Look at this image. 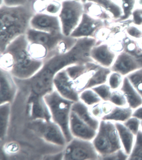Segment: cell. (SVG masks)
<instances>
[{
	"label": "cell",
	"instance_id": "6da1fadb",
	"mask_svg": "<svg viewBox=\"0 0 142 160\" xmlns=\"http://www.w3.org/2000/svg\"><path fill=\"white\" fill-rule=\"evenodd\" d=\"M98 44V40L95 38H78L76 44L70 50L48 58L35 75L21 81L30 87L32 92L44 96L54 90V78L59 72L73 64L94 62L91 58V51Z\"/></svg>",
	"mask_w": 142,
	"mask_h": 160
},
{
	"label": "cell",
	"instance_id": "7a4b0ae2",
	"mask_svg": "<svg viewBox=\"0 0 142 160\" xmlns=\"http://www.w3.org/2000/svg\"><path fill=\"white\" fill-rule=\"evenodd\" d=\"M29 42L26 35L11 42L1 54V68L10 72L13 77L26 80L35 75L44 62L35 59L28 50Z\"/></svg>",
	"mask_w": 142,
	"mask_h": 160
},
{
	"label": "cell",
	"instance_id": "3957f363",
	"mask_svg": "<svg viewBox=\"0 0 142 160\" xmlns=\"http://www.w3.org/2000/svg\"><path fill=\"white\" fill-rule=\"evenodd\" d=\"M35 13L32 2L26 5L15 7L1 5L0 54L17 37L26 35Z\"/></svg>",
	"mask_w": 142,
	"mask_h": 160
},
{
	"label": "cell",
	"instance_id": "277c9868",
	"mask_svg": "<svg viewBox=\"0 0 142 160\" xmlns=\"http://www.w3.org/2000/svg\"><path fill=\"white\" fill-rule=\"evenodd\" d=\"M44 99L50 112L51 120L61 128L67 142L72 139L69 120L73 102L63 97L54 89L44 95Z\"/></svg>",
	"mask_w": 142,
	"mask_h": 160
},
{
	"label": "cell",
	"instance_id": "5b68a950",
	"mask_svg": "<svg viewBox=\"0 0 142 160\" xmlns=\"http://www.w3.org/2000/svg\"><path fill=\"white\" fill-rule=\"evenodd\" d=\"M92 142L99 155L100 160L123 148L115 123L112 121H100Z\"/></svg>",
	"mask_w": 142,
	"mask_h": 160
},
{
	"label": "cell",
	"instance_id": "8992f818",
	"mask_svg": "<svg viewBox=\"0 0 142 160\" xmlns=\"http://www.w3.org/2000/svg\"><path fill=\"white\" fill-rule=\"evenodd\" d=\"M58 15L61 24L62 32L69 37L79 23L84 13L83 3L77 0H64Z\"/></svg>",
	"mask_w": 142,
	"mask_h": 160
},
{
	"label": "cell",
	"instance_id": "52a82bcc",
	"mask_svg": "<svg viewBox=\"0 0 142 160\" xmlns=\"http://www.w3.org/2000/svg\"><path fill=\"white\" fill-rule=\"evenodd\" d=\"M64 147L62 160H100L92 141L73 138Z\"/></svg>",
	"mask_w": 142,
	"mask_h": 160
},
{
	"label": "cell",
	"instance_id": "ba28073f",
	"mask_svg": "<svg viewBox=\"0 0 142 160\" xmlns=\"http://www.w3.org/2000/svg\"><path fill=\"white\" fill-rule=\"evenodd\" d=\"M31 129L44 141L55 146L65 147L67 141L61 128L50 120H32Z\"/></svg>",
	"mask_w": 142,
	"mask_h": 160
},
{
	"label": "cell",
	"instance_id": "9c48e42d",
	"mask_svg": "<svg viewBox=\"0 0 142 160\" xmlns=\"http://www.w3.org/2000/svg\"><path fill=\"white\" fill-rule=\"evenodd\" d=\"M26 36L29 43L39 44L46 48L49 53L48 58L60 53L59 46L66 37L62 32L48 33L31 27L27 31Z\"/></svg>",
	"mask_w": 142,
	"mask_h": 160
},
{
	"label": "cell",
	"instance_id": "30bf717a",
	"mask_svg": "<svg viewBox=\"0 0 142 160\" xmlns=\"http://www.w3.org/2000/svg\"><path fill=\"white\" fill-rule=\"evenodd\" d=\"M109 22L95 18L84 12L79 23L70 36L77 39L84 37L96 39L100 31L108 27Z\"/></svg>",
	"mask_w": 142,
	"mask_h": 160
},
{
	"label": "cell",
	"instance_id": "8fae6325",
	"mask_svg": "<svg viewBox=\"0 0 142 160\" xmlns=\"http://www.w3.org/2000/svg\"><path fill=\"white\" fill-rule=\"evenodd\" d=\"M54 89L63 97L70 101H79V93L75 90L73 80L69 75L65 68L59 72L54 77Z\"/></svg>",
	"mask_w": 142,
	"mask_h": 160
},
{
	"label": "cell",
	"instance_id": "7c38bea8",
	"mask_svg": "<svg viewBox=\"0 0 142 160\" xmlns=\"http://www.w3.org/2000/svg\"><path fill=\"white\" fill-rule=\"evenodd\" d=\"M142 68V64L138 57L123 50L117 54L110 69L124 77Z\"/></svg>",
	"mask_w": 142,
	"mask_h": 160
},
{
	"label": "cell",
	"instance_id": "4fadbf2b",
	"mask_svg": "<svg viewBox=\"0 0 142 160\" xmlns=\"http://www.w3.org/2000/svg\"><path fill=\"white\" fill-rule=\"evenodd\" d=\"M30 27L33 29L48 33H62L61 24L58 16L43 12L35 14L31 20Z\"/></svg>",
	"mask_w": 142,
	"mask_h": 160
},
{
	"label": "cell",
	"instance_id": "5bb4252c",
	"mask_svg": "<svg viewBox=\"0 0 142 160\" xmlns=\"http://www.w3.org/2000/svg\"><path fill=\"white\" fill-rule=\"evenodd\" d=\"M69 129L73 138L88 141H92L97 132L72 111L69 120Z\"/></svg>",
	"mask_w": 142,
	"mask_h": 160
},
{
	"label": "cell",
	"instance_id": "9a60e30c",
	"mask_svg": "<svg viewBox=\"0 0 142 160\" xmlns=\"http://www.w3.org/2000/svg\"><path fill=\"white\" fill-rule=\"evenodd\" d=\"M117 54L108 43L103 42L93 47L91 51V57L97 64L106 68H111Z\"/></svg>",
	"mask_w": 142,
	"mask_h": 160
},
{
	"label": "cell",
	"instance_id": "2e32d148",
	"mask_svg": "<svg viewBox=\"0 0 142 160\" xmlns=\"http://www.w3.org/2000/svg\"><path fill=\"white\" fill-rule=\"evenodd\" d=\"M17 84L10 72L1 68V105L13 101L17 94Z\"/></svg>",
	"mask_w": 142,
	"mask_h": 160
},
{
	"label": "cell",
	"instance_id": "e0dca14e",
	"mask_svg": "<svg viewBox=\"0 0 142 160\" xmlns=\"http://www.w3.org/2000/svg\"><path fill=\"white\" fill-rule=\"evenodd\" d=\"M28 104L29 115L32 120L39 119L51 120L50 112L43 96L32 92Z\"/></svg>",
	"mask_w": 142,
	"mask_h": 160
},
{
	"label": "cell",
	"instance_id": "ac0fdd59",
	"mask_svg": "<svg viewBox=\"0 0 142 160\" xmlns=\"http://www.w3.org/2000/svg\"><path fill=\"white\" fill-rule=\"evenodd\" d=\"M71 111L90 127L97 131L101 121L92 116L88 106L79 100L73 104Z\"/></svg>",
	"mask_w": 142,
	"mask_h": 160
},
{
	"label": "cell",
	"instance_id": "d6986e66",
	"mask_svg": "<svg viewBox=\"0 0 142 160\" xmlns=\"http://www.w3.org/2000/svg\"><path fill=\"white\" fill-rule=\"evenodd\" d=\"M120 90L124 93L128 106L133 110L142 105V97L136 90L126 76Z\"/></svg>",
	"mask_w": 142,
	"mask_h": 160
},
{
	"label": "cell",
	"instance_id": "ffe728a7",
	"mask_svg": "<svg viewBox=\"0 0 142 160\" xmlns=\"http://www.w3.org/2000/svg\"><path fill=\"white\" fill-rule=\"evenodd\" d=\"M122 148L128 155L130 154L135 141L136 136L123 123L115 122Z\"/></svg>",
	"mask_w": 142,
	"mask_h": 160
},
{
	"label": "cell",
	"instance_id": "44dd1931",
	"mask_svg": "<svg viewBox=\"0 0 142 160\" xmlns=\"http://www.w3.org/2000/svg\"><path fill=\"white\" fill-rule=\"evenodd\" d=\"M99 5L111 15L113 22H116L123 15V11L119 0H89Z\"/></svg>",
	"mask_w": 142,
	"mask_h": 160
},
{
	"label": "cell",
	"instance_id": "7402d4cb",
	"mask_svg": "<svg viewBox=\"0 0 142 160\" xmlns=\"http://www.w3.org/2000/svg\"><path fill=\"white\" fill-rule=\"evenodd\" d=\"M133 111V109L128 106H115L112 111L108 115L104 116L101 120L123 123L132 116Z\"/></svg>",
	"mask_w": 142,
	"mask_h": 160
},
{
	"label": "cell",
	"instance_id": "603a6c76",
	"mask_svg": "<svg viewBox=\"0 0 142 160\" xmlns=\"http://www.w3.org/2000/svg\"><path fill=\"white\" fill-rule=\"evenodd\" d=\"M83 6L85 13L103 21L113 22L111 15L99 5L93 2H88L84 3Z\"/></svg>",
	"mask_w": 142,
	"mask_h": 160
},
{
	"label": "cell",
	"instance_id": "cb8c5ba5",
	"mask_svg": "<svg viewBox=\"0 0 142 160\" xmlns=\"http://www.w3.org/2000/svg\"><path fill=\"white\" fill-rule=\"evenodd\" d=\"M11 103L1 105L0 107V137L1 141L4 140L7 135L10 115Z\"/></svg>",
	"mask_w": 142,
	"mask_h": 160
},
{
	"label": "cell",
	"instance_id": "d4e9b609",
	"mask_svg": "<svg viewBox=\"0 0 142 160\" xmlns=\"http://www.w3.org/2000/svg\"><path fill=\"white\" fill-rule=\"evenodd\" d=\"M79 100L88 107H91L102 101L97 93L92 88L87 89L79 94Z\"/></svg>",
	"mask_w": 142,
	"mask_h": 160
},
{
	"label": "cell",
	"instance_id": "484cf974",
	"mask_svg": "<svg viewBox=\"0 0 142 160\" xmlns=\"http://www.w3.org/2000/svg\"><path fill=\"white\" fill-rule=\"evenodd\" d=\"M138 0H120L123 11V15L116 22H126L131 18L133 10L137 7Z\"/></svg>",
	"mask_w": 142,
	"mask_h": 160
},
{
	"label": "cell",
	"instance_id": "4316f807",
	"mask_svg": "<svg viewBox=\"0 0 142 160\" xmlns=\"http://www.w3.org/2000/svg\"><path fill=\"white\" fill-rule=\"evenodd\" d=\"M128 160H142V130L141 128L136 136L134 146Z\"/></svg>",
	"mask_w": 142,
	"mask_h": 160
},
{
	"label": "cell",
	"instance_id": "83f0119b",
	"mask_svg": "<svg viewBox=\"0 0 142 160\" xmlns=\"http://www.w3.org/2000/svg\"><path fill=\"white\" fill-rule=\"evenodd\" d=\"M124 78L118 72L111 71L108 76L107 83L112 90H119L123 85Z\"/></svg>",
	"mask_w": 142,
	"mask_h": 160
},
{
	"label": "cell",
	"instance_id": "f1b7e54d",
	"mask_svg": "<svg viewBox=\"0 0 142 160\" xmlns=\"http://www.w3.org/2000/svg\"><path fill=\"white\" fill-rule=\"evenodd\" d=\"M136 90L142 97V68L126 76Z\"/></svg>",
	"mask_w": 142,
	"mask_h": 160
},
{
	"label": "cell",
	"instance_id": "f546056e",
	"mask_svg": "<svg viewBox=\"0 0 142 160\" xmlns=\"http://www.w3.org/2000/svg\"><path fill=\"white\" fill-rule=\"evenodd\" d=\"M109 101L116 106H128L125 95L120 89L112 91Z\"/></svg>",
	"mask_w": 142,
	"mask_h": 160
},
{
	"label": "cell",
	"instance_id": "4dcf8cb0",
	"mask_svg": "<svg viewBox=\"0 0 142 160\" xmlns=\"http://www.w3.org/2000/svg\"><path fill=\"white\" fill-rule=\"evenodd\" d=\"M92 89L97 93L102 101H109L113 90L107 83L97 85Z\"/></svg>",
	"mask_w": 142,
	"mask_h": 160
},
{
	"label": "cell",
	"instance_id": "1f68e13d",
	"mask_svg": "<svg viewBox=\"0 0 142 160\" xmlns=\"http://www.w3.org/2000/svg\"><path fill=\"white\" fill-rule=\"evenodd\" d=\"M61 2L58 0H50L45 6L44 12L52 15L58 16L61 10Z\"/></svg>",
	"mask_w": 142,
	"mask_h": 160
},
{
	"label": "cell",
	"instance_id": "d6a6232c",
	"mask_svg": "<svg viewBox=\"0 0 142 160\" xmlns=\"http://www.w3.org/2000/svg\"><path fill=\"white\" fill-rule=\"evenodd\" d=\"M140 123L141 121L133 116L131 117L123 122L125 126L135 136L140 129Z\"/></svg>",
	"mask_w": 142,
	"mask_h": 160
},
{
	"label": "cell",
	"instance_id": "836d02e7",
	"mask_svg": "<svg viewBox=\"0 0 142 160\" xmlns=\"http://www.w3.org/2000/svg\"><path fill=\"white\" fill-rule=\"evenodd\" d=\"M126 33L128 37L135 39H142V30L138 26L129 25L126 29Z\"/></svg>",
	"mask_w": 142,
	"mask_h": 160
},
{
	"label": "cell",
	"instance_id": "e575fe53",
	"mask_svg": "<svg viewBox=\"0 0 142 160\" xmlns=\"http://www.w3.org/2000/svg\"><path fill=\"white\" fill-rule=\"evenodd\" d=\"M129 155L123 150V148L118 150L114 153L106 156L102 160H128Z\"/></svg>",
	"mask_w": 142,
	"mask_h": 160
},
{
	"label": "cell",
	"instance_id": "d590c367",
	"mask_svg": "<svg viewBox=\"0 0 142 160\" xmlns=\"http://www.w3.org/2000/svg\"><path fill=\"white\" fill-rule=\"evenodd\" d=\"M90 112L94 117L101 121L102 118L104 116L103 110H102L101 102L96 105L89 107Z\"/></svg>",
	"mask_w": 142,
	"mask_h": 160
},
{
	"label": "cell",
	"instance_id": "8d00e7d4",
	"mask_svg": "<svg viewBox=\"0 0 142 160\" xmlns=\"http://www.w3.org/2000/svg\"><path fill=\"white\" fill-rule=\"evenodd\" d=\"M131 19L133 24L139 27L142 26V14L140 7H137L133 10Z\"/></svg>",
	"mask_w": 142,
	"mask_h": 160
},
{
	"label": "cell",
	"instance_id": "74e56055",
	"mask_svg": "<svg viewBox=\"0 0 142 160\" xmlns=\"http://www.w3.org/2000/svg\"><path fill=\"white\" fill-rule=\"evenodd\" d=\"M32 2L31 0H1V5L15 7V6L26 5L30 2Z\"/></svg>",
	"mask_w": 142,
	"mask_h": 160
},
{
	"label": "cell",
	"instance_id": "f35d334b",
	"mask_svg": "<svg viewBox=\"0 0 142 160\" xmlns=\"http://www.w3.org/2000/svg\"><path fill=\"white\" fill-rule=\"evenodd\" d=\"M132 116L137 118L140 121H142V105L133 110Z\"/></svg>",
	"mask_w": 142,
	"mask_h": 160
},
{
	"label": "cell",
	"instance_id": "ab89813d",
	"mask_svg": "<svg viewBox=\"0 0 142 160\" xmlns=\"http://www.w3.org/2000/svg\"><path fill=\"white\" fill-rule=\"evenodd\" d=\"M137 7L142 8V0H138L137 1Z\"/></svg>",
	"mask_w": 142,
	"mask_h": 160
},
{
	"label": "cell",
	"instance_id": "60d3db41",
	"mask_svg": "<svg viewBox=\"0 0 142 160\" xmlns=\"http://www.w3.org/2000/svg\"><path fill=\"white\" fill-rule=\"evenodd\" d=\"M88 1L89 0H80V1H81L83 3V4L88 2Z\"/></svg>",
	"mask_w": 142,
	"mask_h": 160
},
{
	"label": "cell",
	"instance_id": "b9f144b4",
	"mask_svg": "<svg viewBox=\"0 0 142 160\" xmlns=\"http://www.w3.org/2000/svg\"><path fill=\"white\" fill-rule=\"evenodd\" d=\"M140 128H141V129L142 130V121H141Z\"/></svg>",
	"mask_w": 142,
	"mask_h": 160
},
{
	"label": "cell",
	"instance_id": "7bdbcfd3",
	"mask_svg": "<svg viewBox=\"0 0 142 160\" xmlns=\"http://www.w3.org/2000/svg\"><path fill=\"white\" fill-rule=\"evenodd\" d=\"M140 8L141 12L142 14V8H141V7H140Z\"/></svg>",
	"mask_w": 142,
	"mask_h": 160
},
{
	"label": "cell",
	"instance_id": "ee69618b",
	"mask_svg": "<svg viewBox=\"0 0 142 160\" xmlns=\"http://www.w3.org/2000/svg\"><path fill=\"white\" fill-rule=\"evenodd\" d=\"M58 1H60V2H62V1H64V0H58ZM77 1H80V0H77Z\"/></svg>",
	"mask_w": 142,
	"mask_h": 160
},
{
	"label": "cell",
	"instance_id": "f6af8a7d",
	"mask_svg": "<svg viewBox=\"0 0 142 160\" xmlns=\"http://www.w3.org/2000/svg\"><path fill=\"white\" fill-rule=\"evenodd\" d=\"M31 1H32V0H31Z\"/></svg>",
	"mask_w": 142,
	"mask_h": 160
},
{
	"label": "cell",
	"instance_id": "bcb514c9",
	"mask_svg": "<svg viewBox=\"0 0 142 160\" xmlns=\"http://www.w3.org/2000/svg\"><path fill=\"white\" fill-rule=\"evenodd\" d=\"M119 1H120V0H119Z\"/></svg>",
	"mask_w": 142,
	"mask_h": 160
}]
</instances>
